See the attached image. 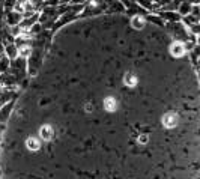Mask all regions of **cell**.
<instances>
[{"mask_svg":"<svg viewBox=\"0 0 200 179\" xmlns=\"http://www.w3.org/2000/svg\"><path fill=\"white\" fill-rule=\"evenodd\" d=\"M29 53H30V48H29V47H21V48H20V54L29 56Z\"/></svg>","mask_w":200,"mask_h":179,"instance_id":"ba28073f","label":"cell"},{"mask_svg":"<svg viewBox=\"0 0 200 179\" xmlns=\"http://www.w3.org/2000/svg\"><path fill=\"white\" fill-rule=\"evenodd\" d=\"M184 51H185V48H184V45L181 44V42H176V44L172 45V54H175V56H182Z\"/></svg>","mask_w":200,"mask_h":179,"instance_id":"7a4b0ae2","label":"cell"},{"mask_svg":"<svg viewBox=\"0 0 200 179\" xmlns=\"http://www.w3.org/2000/svg\"><path fill=\"white\" fill-rule=\"evenodd\" d=\"M41 137L45 138V140H50V138L53 137V130H51V127H48V125L42 127V128H41Z\"/></svg>","mask_w":200,"mask_h":179,"instance_id":"3957f363","label":"cell"},{"mask_svg":"<svg viewBox=\"0 0 200 179\" xmlns=\"http://www.w3.org/2000/svg\"><path fill=\"white\" fill-rule=\"evenodd\" d=\"M104 107H105L108 111H113V110H116V101H115L113 98H107V99L104 101Z\"/></svg>","mask_w":200,"mask_h":179,"instance_id":"5b68a950","label":"cell"},{"mask_svg":"<svg viewBox=\"0 0 200 179\" xmlns=\"http://www.w3.org/2000/svg\"><path fill=\"white\" fill-rule=\"evenodd\" d=\"M132 26H134L135 29H140V27L143 26V20H142L140 17H134V18H132Z\"/></svg>","mask_w":200,"mask_h":179,"instance_id":"52a82bcc","label":"cell"},{"mask_svg":"<svg viewBox=\"0 0 200 179\" xmlns=\"http://www.w3.org/2000/svg\"><path fill=\"white\" fill-rule=\"evenodd\" d=\"M27 148L30 149V151H36V149H39V141H38V138H27Z\"/></svg>","mask_w":200,"mask_h":179,"instance_id":"277c9868","label":"cell"},{"mask_svg":"<svg viewBox=\"0 0 200 179\" xmlns=\"http://www.w3.org/2000/svg\"><path fill=\"white\" fill-rule=\"evenodd\" d=\"M138 141H140V143H146V141H148V135H140V137H138Z\"/></svg>","mask_w":200,"mask_h":179,"instance_id":"9c48e42d","label":"cell"},{"mask_svg":"<svg viewBox=\"0 0 200 179\" xmlns=\"http://www.w3.org/2000/svg\"><path fill=\"white\" fill-rule=\"evenodd\" d=\"M125 83H126L128 86H134V85L137 83V78H135L132 74H126V75H125Z\"/></svg>","mask_w":200,"mask_h":179,"instance_id":"8992f818","label":"cell"},{"mask_svg":"<svg viewBox=\"0 0 200 179\" xmlns=\"http://www.w3.org/2000/svg\"><path fill=\"white\" fill-rule=\"evenodd\" d=\"M176 122H178V119H176V116H175L173 113L165 114V116H164V119H162V124H164V127H167V128L175 127V125H176Z\"/></svg>","mask_w":200,"mask_h":179,"instance_id":"6da1fadb","label":"cell"}]
</instances>
